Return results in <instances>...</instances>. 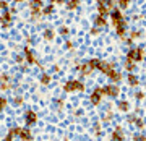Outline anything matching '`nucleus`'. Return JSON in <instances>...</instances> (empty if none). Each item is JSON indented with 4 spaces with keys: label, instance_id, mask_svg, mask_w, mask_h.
I'll return each mask as SVG.
<instances>
[{
    "label": "nucleus",
    "instance_id": "1",
    "mask_svg": "<svg viewBox=\"0 0 146 141\" xmlns=\"http://www.w3.org/2000/svg\"><path fill=\"white\" fill-rule=\"evenodd\" d=\"M145 58V52L141 47H131L130 50L127 52V60H131L133 63H138Z\"/></svg>",
    "mask_w": 146,
    "mask_h": 141
},
{
    "label": "nucleus",
    "instance_id": "2",
    "mask_svg": "<svg viewBox=\"0 0 146 141\" xmlns=\"http://www.w3.org/2000/svg\"><path fill=\"white\" fill-rule=\"evenodd\" d=\"M63 89L67 91V93H73V91H84V83L81 79H70L65 83Z\"/></svg>",
    "mask_w": 146,
    "mask_h": 141
},
{
    "label": "nucleus",
    "instance_id": "3",
    "mask_svg": "<svg viewBox=\"0 0 146 141\" xmlns=\"http://www.w3.org/2000/svg\"><path fill=\"white\" fill-rule=\"evenodd\" d=\"M104 97V88H94V91L89 96V102L93 105H99Z\"/></svg>",
    "mask_w": 146,
    "mask_h": 141
},
{
    "label": "nucleus",
    "instance_id": "4",
    "mask_svg": "<svg viewBox=\"0 0 146 141\" xmlns=\"http://www.w3.org/2000/svg\"><path fill=\"white\" fill-rule=\"evenodd\" d=\"M119 94H120V88L117 84L110 83L107 86H104V96H107L110 99H115V97H119Z\"/></svg>",
    "mask_w": 146,
    "mask_h": 141
},
{
    "label": "nucleus",
    "instance_id": "5",
    "mask_svg": "<svg viewBox=\"0 0 146 141\" xmlns=\"http://www.w3.org/2000/svg\"><path fill=\"white\" fill-rule=\"evenodd\" d=\"M114 28H115V34H117V37H120V39L123 41V37H125V34H127V23H125V20L120 21V23H117Z\"/></svg>",
    "mask_w": 146,
    "mask_h": 141
},
{
    "label": "nucleus",
    "instance_id": "6",
    "mask_svg": "<svg viewBox=\"0 0 146 141\" xmlns=\"http://www.w3.org/2000/svg\"><path fill=\"white\" fill-rule=\"evenodd\" d=\"M110 21H112V24H117L120 21H123V11L120 10V8H115V10L110 11Z\"/></svg>",
    "mask_w": 146,
    "mask_h": 141
},
{
    "label": "nucleus",
    "instance_id": "7",
    "mask_svg": "<svg viewBox=\"0 0 146 141\" xmlns=\"http://www.w3.org/2000/svg\"><path fill=\"white\" fill-rule=\"evenodd\" d=\"M123 138H125V133L122 130V126H115L114 130H112V133H110V140L112 141H123Z\"/></svg>",
    "mask_w": 146,
    "mask_h": 141
},
{
    "label": "nucleus",
    "instance_id": "8",
    "mask_svg": "<svg viewBox=\"0 0 146 141\" xmlns=\"http://www.w3.org/2000/svg\"><path fill=\"white\" fill-rule=\"evenodd\" d=\"M106 76L110 79V83H114V84H117V83L122 81V73H120L119 70H112V71H109Z\"/></svg>",
    "mask_w": 146,
    "mask_h": 141
},
{
    "label": "nucleus",
    "instance_id": "9",
    "mask_svg": "<svg viewBox=\"0 0 146 141\" xmlns=\"http://www.w3.org/2000/svg\"><path fill=\"white\" fill-rule=\"evenodd\" d=\"M112 70H115V65L112 62H106V60H102V63H101V67H99V71L101 73H104L107 75L109 71H112Z\"/></svg>",
    "mask_w": 146,
    "mask_h": 141
},
{
    "label": "nucleus",
    "instance_id": "10",
    "mask_svg": "<svg viewBox=\"0 0 146 141\" xmlns=\"http://www.w3.org/2000/svg\"><path fill=\"white\" fill-rule=\"evenodd\" d=\"M93 23H94V26H96V28H99V29H101V28H104L106 24H107V18H106V16L98 15L96 18H94Z\"/></svg>",
    "mask_w": 146,
    "mask_h": 141
},
{
    "label": "nucleus",
    "instance_id": "11",
    "mask_svg": "<svg viewBox=\"0 0 146 141\" xmlns=\"http://www.w3.org/2000/svg\"><path fill=\"white\" fill-rule=\"evenodd\" d=\"M25 120H26V123H28V125H33V123H36L37 117H36V114H34L33 110H28V112H26V115H25Z\"/></svg>",
    "mask_w": 146,
    "mask_h": 141
},
{
    "label": "nucleus",
    "instance_id": "12",
    "mask_svg": "<svg viewBox=\"0 0 146 141\" xmlns=\"http://www.w3.org/2000/svg\"><path fill=\"white\" fill-rule=\"evenodd\" d=\"M127 83L130 84L131 88H135V86H138L140 79H138V76H136L135 73H128V76H127Z\"/></svg>",
    "mask_w": 146,
    "mask_h": 141
},
{
    "label": "nucleus",
    "instance_id": "13",
    "mask_svg": "<svg viewBox=\"0 0 146 141\" xmlns=\"http://www.w3.org/2000/svg\"><path fill=\"white\" fill-rule=\"evenodd\" d=\"M117 109H119L120 112H128V110H130V102H128V101H119V102H117Z\"/></svg>",
    "mask_w": 146,
    "mask_h": 141
},
{
    "label": "nucleus",
    "instance_id": "14",
    "mask_svg": "<svg viewBox=\"0 0 146 141\" xmlns=\"http://www.w3.org/2000/svg\"><path fill=\"white\" fill-rule=\"evenodd\" d=\"M78 68H80V71H81V75H83V76H88V75L93 71V68L89 67V63H88V62H86V63H81Z\"/></svg>",
    "mask_w": 146,
    "mask_h": 141
},
{
    "label": "nucleus",
    "instance_id": "15",
    "mask_svg": "<svg viewBox=\"0 0 146 141\" xmlns=\"http://www.w3.org/2000/svg\"><path fill=\"white\" fill-rule=\"evenodd\" d=\"M20 138H21L23 141H31L33 135H31V131L28 130V128H21V131H20Z\"/></svg>",
    "mask_w": 146,
    "mask_h": 141
},
{
    "label": "nucleus",
    "instance_id": "16",
    "mask_svg": "<svg viewBox=\"0 0 146 141\" xmlns=\"http://www.w3.org/2000/svg\"><path fill=\"white\" fill-rule=\"evenodd\" d=\"M88 63H89V67L93 68V70H99V67H101V63H102V60H99V58H91Z\"/></svg>",
    "mask_w": 146,
    "mask_h": 141
},
{
    "label": "nucleus",
    "instance_id": "17",
    "mask_svg": "<svg viewBox=\"0 0 146 141\" xmlns=\"http://www.w3.org/2000/svg\"><path fill=\"white\" fill-rule=\"evenodd\" d=\"M123 68H125L127 71H130V73H133V70L136 68V63H133L131 60H125V63H123Z\"/></svg>",
    "mask_w": 146,
    "mask_h": 141
},
{
    "label": "nucleus",
    "instance_id": "18",
    "mask_svg": "<svg viewBox=\"0 0 146 141\" xmlns=\"http://www.w3.org/2000/svg\"><path fill=\"white\" fill-rule=\"evenodd\" d=\"M130 2L131 0H117V5H119L120 10H127L130 7Z\"/></svg>",
    "mask_w": 146,
    "mask_h": 141
},
{
    "label": "nucleus",
    "instance_id": "19",
    "mask_svg": "<svg viewBox=\"0 0 146 141\" xmlns=\"http://www.w3.org/2000/svg\"><path fill=\"white\" fill-rule=\"evenodd\" d=\"M10 20H11V15L8 11H5V13L2 15V24H3V26H8V24H10Z\"/></svg>",
    "mask_w": 146,
    "mask_h": 141
},
{
    "label": "nucleus",
    "instance_id": "20",
    "mask_svg": "<svg viewBox=\"0 0 146 141\" xmlns=\"http://www.w3.org/2000/svg\"><path fill=\"white\" fill-rule=\"evenodd\" d=\"M67 7L70 8V10H76V8L80 7V0H68Z\"/></svg>",
    "mask_w": 146,
    "mask_h": 141
},
{
    "label": "nucleus",
    "instance_id": "21",
    "mask_svg": "<svg viewBox=\"0 0 146 141\" xmlns=\"http://www.w3.org/2000/svg\"><path fill=\"white\" fill-rule=\"evenodd\" d=\"M141 34H143V32H141L140 29H135V31H131V32H130V39H131V41H135V39H140Z\"/></svg>",
    "mask_w": 146,
    "mask_h": 141
},
{
    "label": "nucleus",
    "instance_id": "22",
    "mask_svg": "<svg viewBox=\"0 0 146 141\" xmlns=\"http://www.w3.org/2000/svg\"><path fill=\"white\" fill-rule=\"evenodd\" d=\"M25 55H26V58H28V62L29 63H34V55H33V52L29 50V49L25 50Z\"/></svg>",
    "mask_w": 146,
    "mask_h": 141
},
{
    "label": "nucleus",
    "instance_id": "23",
    "mask_svg": "<svg viewBox=\"0 0 146 141\" xmlns=\"http://www.w3.org/2000/svg\"><path fill=\"white\" fill-rule=\"evenodd\" d=\"M41 83L42 84H49L50 83V76H49V75H42L41 76Z\"/></svg>",
    "mask_w": 146,
    "mask_h": 141
},
{
    "label": "nucleus",
    "instance_id": "24",
    "mask_svg": "<svg viewBox=\"0 0 146 141\" xmlns=\"http://www.w3.org/2000/svg\"><path fill=\"white\" fill-rule=\"evenodd\" d=\"M135 99L136 101H143L145 99V93H143V91H136L135 93Z\"/></svg>",
    "mask_w": 146,
    "mask_h": 141
},
{
    "label": "nucleus",
    "instance_id": "25",
    "mask_svg": "<svg viewBox=\"0 0 146 141\" xmlns=\"http://www.w3.org/2000/svg\"><path fill=\"white\" fill-rule=\"evenodd\" d=\"M44 37H46V39H52V37H54V31H52V29H47V31L44 32Z\"/></svg>",
    "mask_w": 146,
    "mask_h": 141
},
{
    "label": "nucleus",
    "instance_id": "26",
    "mask_svg": "<svg viewBox=\"0 0 146 141\" xmlns=\"http://www.w3.org/2000/svg\"><path fill=\"white\" fill-rule=\"evenodd\" d=\"M52 11H54V7L49 5V7H46V8H44V11H42V13H44V15H50Z\"/></svg>",
    "mask_w": 146,
    "mask_h": 141
},
{
    "label": "nucleus",
    "instance_id": "27",
    "mask_svg": "<svg viewBox=\"0 0 146 141\" xmlns=\"http://www.w3.org/2000/svg\"><path fill=\"white\" fill-rule=\"evenodd\" d=\"M133 141H146V136L145 135H135L133 136Z\"/></svg>",
    "mask_w": 146,
    "mask_h": 141
},
{
    "label": "nucleus",
    "instance_id": "28",
    "mask_svg": "<svg viewBox=\"0 0 146 141\" xmlns=\"http://www.w3.org/2000/svg\"><path fill=\"white\" fill-rule=\"evenodd\" d=\"M112 120V112H107V114H104V117H102V122H110Z\"/></svg>",
    "mask_w": 146,
    "mask_h": 141
},
{
    "label": "nucleus",
    "instance_id": "29",
    "mask_svg": "<svg viewBox=\"0 0 146 141\" xmlns=\"http://www.w3.org/2000/svg\"><path fill=\"white\" fill-rule=\"evenodd\" d=\"M136 118H138L136 115H128V117H127V120H128V123H135V122H136Z\"/></svg>",
    "mask_w": 146,
    "mask_h": 141
},
{
    "label": "nucleus",
    "instance_id": "30",
    "mask_svg": "<svg viewBox=\"0 0 146 141\" xmlns=\"http://www.w3.org/2000/svg\"><path fill=\"white\" fill-rule=\"evenodd\" d=\"M5 105H7V99L5 97H0V110L5 109Z\"/></svg>",
    "mask_w": 146,
    "mask_h": 141
},
{
    "label": "nucleus",
    "instance_id": "31",
    "mask_svg": "<svg viewBox=\"0 0 146 141\" xmlns=\"http://www.w3.org/2000/svg\"><path fill=\"white\" fill-rule=\"evenodd\" d=\"M135 125L138 126V128H143V126H145V122L141 120V118H136V122H135Z\"/></svg>",
    "mask_w": 146,
    "mask_h": 141
},
{
    "label": "nucleus",
    "instance_id": "32",
    "mask_svg": "<svg viewBox=\"0 0 146 141\" xmlns=\"http://www.w3.org/2000/svg\"><path fill=\"white\" fill-rule=\"evenodd\" d=\"M99 31H101L99 28H96V26H94L93 29H91V34H93V36H96V34H99Z\"/></svg>",
    "mask_w": 146,
    "mask_h": 141
},
{
    "label": "nucleus",
    "instance_id": "33",
    "mask_svg": "<svg viewBox=\"0 0 146 141\" xmlns=\"http://www.w3.org/2000/svg\"><path fill=\"white\" fill-rule=\"evenodd\" d=\"M60 34H63V36H67V34H68V28H65V26H63V28H60Z\"/></svg>",
    "mask_w": 146,
    "mask_h": 141
},
{
    "label": "nucleus",
    "instance_id": "34",
    "mask_svg": "<svg viewBox=\"0 0 146 141\" xmlns=\"http://www.w3.org/2000/svg\"><path fill=\"white\" fill-rule=\"evenodd\" d=\"M93 128H94V130H93L94 133H98V135H99V133H101V125H94Z\"/></svg>",
    "mask_w": 146,
    "mask_h": 141
},
{
    "label": "nucleus",
    "instance_id": "35",
    "mask_svg": "<svg viewBox=\"0 0 146 141\" xmlns=\"http://www.w3.org/2000/svg\"><path fill=\"white\" fill-rule=\"evenodd\" d=\"M15 104H16V105L23 104V99H21V97H16V99H15Z\"/></svg>",
    "mask_w": 146,
    "mask_h": 141
},
{
    "label": "nucleus",
    "instance_id": "36",
    "mask_svg": "<svg viewBox=\"0 0 146 141\" xmlns=\"http://www.w3.org/2000/svg\"><path fill=\"white\" fill-rule=\"evenodd\" d=\"M3 141H13V136H11L10 133H8V136H7V138H5Z\"/></svg>",
    "mask_w": 146,
    "mask_h": 141
},
{
    "label": "nucleus",
    "instance_id": "37",
    "mask_svg": "<svg viewBox=\"0 0 146 141\" xmlns=\"http://www.w3.org/2000/svg\"><path fill=\"white\" fill-rule=\"evenodd\" d=\"M55 2H57V3H67L68 0H55Z\"/></svg>",
    "mask_w": 146,
    "mask_h": 141
},
{
    "label": "nucleus",
    "instance_id": "38",
    "mask_svg": "<svg viewBox=\"0 0 146 141\" xmlns=\"http://www.w3.org/2000/svg\"><path fill=\"white\" fill-rule=\"evenodd\" d=\"M16 2H23V0H16Z\"/></svg>",
    "mask_w": 146,
    "mask_h": 141
}]
</instances>
